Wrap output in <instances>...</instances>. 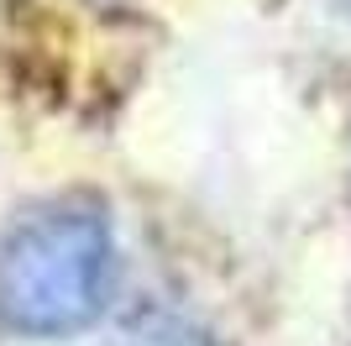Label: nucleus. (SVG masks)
I'll return each instance as SVG.
<instances>
[{
  "label": "nucleus",
  "mask_w": 351,
  "mask_h": 346,
  "mask_svg": "<svg viewBox=\"0 0 351 346\" xmlns=\"http://www.w3.org/2000/svg\"><path fill=\"white\" fill-rule=\"evenodd\" d=\"M110 288V226L100 210L53 205L0 242V325L16 336H69L100 315Z\"/></svg>",
  "instance_id": "obj_1"
}]
</instances>
